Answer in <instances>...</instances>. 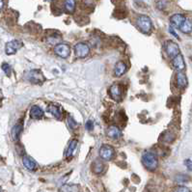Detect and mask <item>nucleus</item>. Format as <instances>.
Wrapping results in <instances>:
<instances>
[{
  "instance_id": "f257e3e1",
  "label": "nucleus",
  "mask_w": 192,
  "mask_h": 192,
  "mask_svg": "<svg viewBox=\"0 0 192 192\" xmlns=\"http://www.w3.org/2000/svg\"><path fill=\"white\" fill-rule=\"evenodd\" d=\"M142 163L149 171H155L157 168V159L151 153H145L142 156Z\"/></svg>"
},
{
  "instance_id": "f03ea898",
  "label": "nucleus",
  "mask_w": 192,
  "mask_h": 192,
  "mask_svg": "<svg viewBox=\"0 0 192 192\" xmlns=\"http://www.w3.org/2000/svg\"><path fill=\"white\" fill-rule=\"evenodd\" d=\"M136 25L139 28V30L145 34L150 33L151 30V26H153L151 19L147 17V15H140V17H138L136 20Z\"/></svg>"
},
{
  "instance_id": "7ed1b4c3",
  "label": "nucleus",
  "mask_w": 192,
  "mask_h": 192,
  "mask_svg": "<svg viewBox=\"0 0 192 192\" xmlns=\"http://www.w3.org/2000/svg\"><path fill=\"white\" fill-rule=\"evenodd\" d=\"M100 156L103 160L109 161L115 156V151L109 145H102L100 149Z\"/></svg>"
},
{
  "instance_id": "20e7f679",
  "label": "nucleus",
  "mask_w": 192,
  "mask_h": 192,
  "mask_svg": "<svg viewBox=\"0 0 192 192\" xmlns=\"http://www.w3.org/2000/svg\"><path fill=\"white\" fill-rule=\"evenodd\" d=\"M54 52L61 58H68L70 54V47L67 44H57L54 46Z\"/></svg>"
},
{
  "instance_id": "39448f33",
  "label": "nucleus",
  "mask_w": 192,
  "mask_h": 192,
  "mask_svg": "<svg viewBox=\"0 0 192 192\" xmlns=\"http://www.w3.org/2000/svg\"><path fill=\"white\" fill-rule=\"evenodd\" d=\"M165 51L167 53V55L171 58H174L175 56H177L180 53V47L178 45V44H176L173 41H168L165 43Z\"/></svg>"
},
{
  "instance_id": "423d86ee",
  "label": "nucleus",
  "mask_w": 192,
  "mask_h": 192,
  "mask_svg": "<svg viewBox=\"0 0 192 192\" xmlns=\"http://www.w3.org/2000/svg\"><path fill=\"white\" fill-rule=\"evenodd\" d=\"M90 47L85 43H78L75 46V54L79 58H84L89 54Z\"/></svg>"
},
{
  "instance_id": "0eeeda50",
  "label": "nucleus",
  "mask_w": 192,
  "mask_h": 192,
  "mask_svg": "<svg viewBox=\"0 0 192 192\" xmlns=\"http://www.w3.org/2000/svg\"><path fill=\"white\" fill-rule=\"evenodd\" d=\"M22 46V43L18 40H13V41L6 44L5 46V52L7 55H13L17 52L20 47Z\"/></svg>"
},
{
  "instance_id": "6e6552de",
  "label": "nucleus",
  "mask_w": 192,
  "mask_h": 192,
  "mask_svg": "<svg viewBox=\"0 0 192 192\" xmlns=\"http://www.w3.org/2000/svg\"><path fill=\"white\" fill-rule=\"evenodd\" d=\"M109 93H110L111 98L113 99L114 100L120 101V100H122L123 90H122V87H121V85H120V84H113V85H112L110 87Z\"/></svg>"
},
{
  "instance_id": "1a4fd4ad",
  "label": "nucleus",
  "mask_w": 192,
  "mask_h": 192,
  "mask_svg": "<svg viewBox=\"0 0 192 192\" xmlns=\"http://www.w3.org/2000/svg\"><path fill=\"white\" fill-rule=\"evenodd\" d=\"M27 76V79L28 80H30L31 82H33V83H42L44 81V75H42V73H40L39 70H31L29 71V73L26 75Z\"/></svg>"
},
{
  "instance_id": "9d476101",
  "label": "nucleus",
  "mask_w": 192,
  "mask_h": 192,
  "mask_svg": "<svg viewBox=\"0 0 192 192\" xmlns=\"http://www.w3.org/2000/svg\"><path fill=\"white\" fill-rule=\"evenodd\" d=\"M172 64H173L174 68L179 71L183 70L186 69V63H185V60H183V57L181 53H179L177 56H175V57L173 58Z\"/></svg>"
},
{
  "instance_id": "9b49d317",
  "label": "nucleus",
  "mask_w": 192,
  "mask_h": 192,
  "mask_svg": "<svg viewBox=\"0 0 192 192\" xmlns=\"http://www.w3.org/2000/svg\"><path fill=\"white\" fill-rule=\"evenodd\" d=\"M186 19V18L183 15L175 14V15H173L172 17L170 18V22H171V24L173 26H175L176 28L179 29L181 27V25L183 23V21H185Z\"/></svg>"
},
{
  "instance_id": "f8f14e48",
  "label": "nucleus",
  "mask_w": 192,
  "mask_h": 192,
  "mask_svg": "<svg viewBox=\"0 0 192 192\" xmlns=\"http://www.w3.org/2000/svg\"><path fill=\"white\" fill-rule=\"evenodd\" d=\"M107 136L111 139L114 140H118L122 137V132L120 130V129H118L115 126H110L107 129Z\"/></svg>"
},
{
  "instance_id": "ddd939ff",
  "label": "nucleus",
  "mask_w": 192,
  "mask_h": 192,
  "mask_svg": "<svg viewBox=\"0 0 192 192\" xmlns=\"http://www.w3.org/2000/svg\"><path fill=\"white\" fill-rule=\"evenodd\" d=\"M176 81H177V86L179 88H186L187 86V77L185 73H182L181 70L178 71L177 75H176Z\"/></svg>"
},
{
  "instance_id": "4468645a",
  "label": "nucleus",
  "mask_w": 192,
  "mask_h": 192,
  "mask_svg": "<svg viewBox=\"0 0 192 192\" xmlns=\"http://www.w3.org/2000/svg\"><path fill=\"white\" fill-rule=\"evenodd\" d=\"M22 163H23V165H24V167L27 168V169L30 170V171L35 170V169H36V167H37V163H36V161H35L32 157L27 156H23V158H22Z\"/></svg>"
},
{
  "instance_id": "2eb2a0df",
  "label": "nucleus",
  "mask_w": 192,
  "mask_h": 192,
  "mask_svg": "<svg viewBox=\"0 0 192 192\" xmlns=\"http://www.w3.org/2000/svg\"><path fill=\"white\" fill-rule=\"evenodd\" d=\"M44 116V110L38 106V105H33L30 109V117L32 119H41Z\"/></svg>"
},
{
  "instance_id": "dca6fc26",
  "label": "nucleus",
  "mask_w": 192,
  "mask_h": 192,
  "mask_svg": "<svg viewBox=\"0 0 192 192\" xmlns=\"http://www.w3.org/2000/svg\"><path fill=\"white\" fill-rule=\"evenodd\" d=\"M46 111L57 119H60L62 117V111H61L60 107L55 105H49L46 108Z\"/></svg>"
},
{
  "instance_id": "f3484780",
  "label": "nucleus",
  "mask_w": 192,
  "mask_h": 192,
  "mask_svg": "<svg viewBox=\"0 0 192 192\" xmlns=\"http://www.w3.org/2000/svg\"><path fill=\"white\" fill-rule=\"evenodd\" d=\"M126 70V64L124 62H118L115 66V69H114V75H115V76L120 77L123 75H125Z\"/></svg>"
},
{
  "instance_id": "a211bd4d",
  "label": "nucleus",
  "mask_w": 192,
  "mask_h": 192,
  "mask_svg": "<svg viewBox=\"0 0 192 192\" xmlns=\"http://www.w3.org/2000/svg\"><path fill=\"white\" fill-rule=\"evenodd\" d=\"M22 129H23V126L20 124L15 125L12 129L11 135H12V138H13L14 141H18L19 139V136H20L21 132H22Z\"/></svg>"
},
{
  "instance_id": "6ab92c4d",
  "label": "nucleus",
  "mask_w": 192,
  "mask_h": 192,
  "mask_svg": "<svg viewBox=\"0 0 192 192\" xmlns=\"http://www.w3.org/2000/svg\"><path fill=\"white\" fill-rule=\"evenodd\" d=\"M64 5H65V11L68 14H73L75 10L76 2L75 0H65Z\"/></svg>"
},
{
  "instance_id": "aec40b11",
  "label": "nucleus",
  "mask_w": 192,
  "mask_h": 192,
  "mask_svg": "<svg viewBox=\"0 0 192 192\" xmlns=\"http://www.w3.org/2000/svg\"><path fill=\"white\" fill-rule=\"evenodd\" d=\"M92 170L96 174H100L103 171V162L100 159H96L92 164Z\"/></svg>"
},
{
  "instance_id": "412c9836",
  "label": "nucleus",
  "mask_w": 192,
  "mask_h": 192,
  "mask_svg": "<svg viewBox=\"0 0 192 192\" xmlns=\"http://www.w3.org/2000/svg\"><path fill=\"white\" fill-rule=\"evenodd\" d=\"M179 29L182 32V33H185V34L190 33V32L192 31V22L189 19H186L185 21H183V23L181 25V27Z\"/></svg>"
},
{
  "instance_id": "4be33fe9",
  "label": "nucleus",
  "mask_w": 192,
  "mask_h": 192,
  "mask_svg": "<svg viewBox=\"0 0 192 192\" xmlns=\"http://www.w3.org/2000/svg\"><path fill=\"white\" fill-rule=\"evenodd\" d=\"M77 144H78V142H77L76 139H74V140H71L70 142L69 147H68L67 151H66V156L67 157H70V156H71L74 155V151H75V149L77 147Z\"/></svg>"
},
{
  "instance_id": "5701e85b",
  "label": "nucleus",
  "mask_w": 192,
  "mask_h": 192,
  "mask_svg": "<svg viewBox=\"0 0 192 192\" xmlns=\"http://www.w3.org/2000/svg\"><path fill=\"white\" fill-rule=\"evenodd\" d=\"M67 123H68L69 126L70 127L71 130H75V129H77V127H78L77 122L75 121V120L73 117H70V116H69L67 118Z\"/></svg>"
},
{
  "instance_id": "b1692460",
  "label": "nucleus",
  "mask_w": 192,
  "mask_h": 192,
  "mask_svg": "<svg viewBox=\"0 0 192 192\" xmlns=\"http://www.w3.org/2000/svg\"><path fill=\"white\" fill-rule=\"evenodd\" d=\"M189 181V177L186 175H178L177 177H176V181L179 182V183H185V182H187Z\"/></svg>"
},
{
  "instance_id": "393cba45",
  "label": "nucleus",
  "mask_w": 192,
  "mask_h": 192,
  "mask_svg": "<svg viewBox=\"0 0 192 192\" xmlns=\"http://www.w3.org/2000/svg\"><path fill=\"white\" fill-rule=\"evenodd\" d=\"M1 68H2V70L4 71V74H5L6 75H8V76H10V75H11V67H10L9 64L3 63V64H2V66H1Z\"/></svg>"
},
{
  "instance_id": "a878e982",
  "label": "nucleus",
  "mask_w": 192,
  "mask_h": 192,
  "mask_svg": "<svg viewBox=\"0 0 192 192\" xmlns=\"http://www.w3.org/2000/svg\"><path fill=\"white\" fill-rule=\"evenodd\" d=\"M86 129L88 130H93V129H94V124H93V122L91 121V120H89V121L86 122Z\"/></svg>"
},
{
  "instance_id": "bb28decb",
  "label": "nucleus",
  "mask_w": 192,
  "mask_h": 192,
  "mask_svg": "<svg viewBox=\"0 0 192 192\" xmlns=\"http://www.w3.org/2000/svg\"><path fill=\"white\" fill-rule=\"evenodd\" d=\"M185 164L187 167L188 170H192V161L190 160V159H186V160L185 161Z\"/></svg>"
},
{
  "instance_id": "cd10ccee",
  "label": "nucleus",
  "mask_w": 192,
  "mask_h": 192,
  "mask_svg": "<svg viewBox=\"0 0 192 192\" xmlns=\"http://www.w3.org/2000/svg\"><path fill=\"white\" fill-rule=\"evenodd\" d=\"M175 191H186V192H188V191H190L188 188H186V187H183V186H179V187H177V188H175Z\"/></svg>"
},
{
  "instance_id": "c85d7f7f",
  "label": "nucleus",
  "mask_w": 192,
  "mask_h": 192,
  "mask_svg": "<svg viewBox=\"0 0 192 192\" xmlns=\"http://www.w3.org/2000/svg\"><path fill=\"white\" fill-rule=\"evenodd\" d=\"M169 30H170V32H171V34H173L176 38H178V35L175 33V31L173 30V28H171V27H170V28H169Z\"/></svg>"
},
{
  "instance_id": "c756f323",
  "label": "nucleus",
  "mask_w": 192,
  "mask_h": 192,
  "mask_svg": "<svg viewBox=\"0 0 192 192\" xmlns=\"http://www.w3.org/2000/svg\"><path fill=\"white\" fill-rule=\"evenodd\" d=\"M3 7H4V1L3 0H0V11L3 9Z\"/></svg>"
},
{
  "instance_id": "7c9ffc66",
  "label": "nucleus",
  "mask_w": 192,
  "mask_h": 192,
  "mask_svg": "<svg viewBox=\"0 0 192 192\" xmlns=\"http://www.w3.org/2000/svg\"><path fill=\"white\" fill-rule=\"evenodd\" d=\"M0 191H1V187H0Z\"/></svg>"
}]
</instances>
